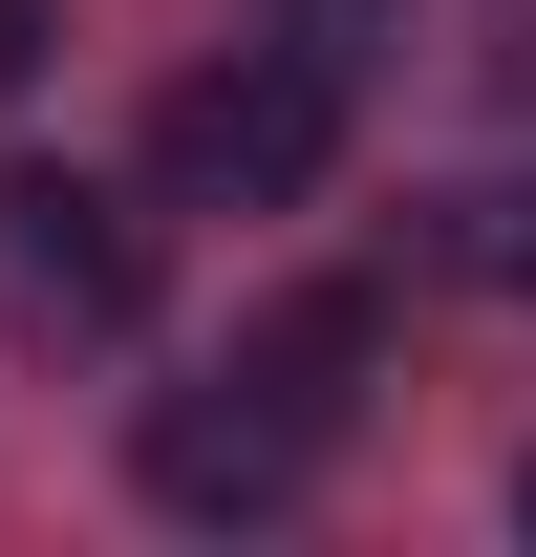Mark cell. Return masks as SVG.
I'll return each instance as SVG.
<instances>
[{"label": "cell", "mask_w": 536, "mask_h": 557, "mask_svg": "<svg viewBox=\"0 0 536 557\" xmlns=\"http://www.w3.org/2000/svg\"><path fill=\"white\" fill-rule=\"evenodd\" d=\"M322 150H343V86L301 65V44H236V65H194L150 108V194L172 214H301Z\"/></svg>", "instance_id": "1"}, {"label": "cell", "mask_w": 536, "mask_h": 557, "mask_svg": "<svg viewBox=\"0 0 536 557\" xmlns=\"http://www.w3.org/2000/svg\"><path fill=\"white\" fill-rule=\"evenodd\" d=\"M150 322V214L108 172H0V344H130Z\"/></svg>", "instance_id": "2"}, {"label": "cell", "mask_w": 536, "mask_h": 557, "mask_svg": "<svg viewBox=\"0 0 536 557\" xmlns=\"http://www.w3.org/2000/svg\"><path fill=\"white\" fill-rule=\"evenodd\" d=\"M130 472H150V515H194V536H258V515H301V472H322V429L279 408L258 364H215V386H150Z\"/></svg>", "instance_id": "3"}, {"label": "cell", "mask_w": 536, "mask_h": 557, "mask_svg": "<svg viewBox=\"0 0 536 557\" xmlns=\"http://www.w3.org/2000/svg\"><path fill=\"white\" fill-rule=\"evenodd\" d=\"M236 364H258L279 408H301V429L343 450V408H365V364H387V278H301V300H279V322H258Z\"/></svg>", "instance_id": "4"}, {"label": "cell", "mask_w": 536, "mask_h": 557, "mask_svg": "<svg viewBox=\"0 0 536 557\" xmlns=\"http://www.w3.org/2000/svg\"><path fill=\"white\" fill-rule=\"evenodd\" d=\"M279 44H301V65H322V86H365V65H387V44H407V0H279Z\"/></svg>", "instance_id": "5"}, {"label": "cell", "mask_w": 536, "mask_h": 557, "mask_svg": "<svg viewBox=\"0 0 536 557\" xmlns=\"http://www.w3.org/2000/svg\"><path fill=\"white\" fill-rule=\"evenodd\" d=\"M429 258H472V278H515V300H536V194H451V214H429Z\"/></svg>", "instance_id": "6"}, {"label": "cell", "mask_w": 536, "mask_h": 557, "mask_svg": "<svg viewBox=\"0 0 536 557\" xmlns=\"http://www.w3.org/2000/svg\"><path fill=\"white\" fill-rule=\"evenodd\" d=\"M44 22H65V0H0V108L44 86Z\"/></svg>", "instance_id": "7"}, {"label": "cell", "mask_w": 536, "mask_h": 557, "mask_svg": "<svg viewBox=\"0 0 536 557\" xmlns=\"http://www.w3.org/2000/svg\"><path fill=\"white\" fill-rule=\"evenodd\" d=\"M515 536H536V450H515Z\"/></svg>", "instance_id": "8"}]
</instances>
